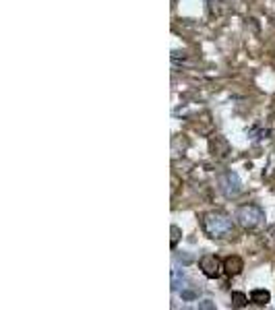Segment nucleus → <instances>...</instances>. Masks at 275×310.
<instances>
[{
    "instance_id": "9",
    "label": "nucleus",
    "mask_w": 275,
    "mask_h": 310,
    "mask_svg": "<svg viewBox=\"0 0 275 310\" xmlns=\"http://www.w3.org/2000/svg\"><path fill=\"white\" fill-rule=\"evenodd\" d=\"M172 232H174V234H178V228H172ZM176 240H178V236H174V238H172V246H176Z\"/></svg>"
},
{
    "instance_id": "1",
    "label": "nucleus",
    "mask_w": 275,
    "mask_h": 310,
    "mask_svg": "<svg viewBox=\"0 0 275 310\" xmlns=\"http://www.w3.org/2000/svg\"><path fill=\"white\" fill-rule=\"evenodd\" d=\"M203 228L211 238H228L234 232V223L228 215L213 211V213H207L203 217Z\"/></svg>"
},
{
    "instance_id": "5",
    "label": "nucleus",
    "mask_w": 275,
    "mask_h": 310,
    "mask_svg": "<svg viewBox=\"0 0 275 310\" xmlns=\"http://www.w3.org/2000/svg\"><path fill=\"white\" fill-rule=\"evenodd\" d=\"M242 269H244V261L240 257H236V255H232V257H228L224 261V271L228 275H238Z\"/></svg>"
},
{
    "instance_id": "8",
    "label": "nucleus",
    "mask_w": 275,
    "mask_h": 310,
    "mask_svg": "<svg viewBox=\"0 0 275 310\" xmlns=\"http://www.w3.org/2000/svg\"><path fill=\"white\" fill-rule=\"evenodd\" d=\"M199 308H215V306H213V304H211L209 300H203V302L199 304Z\"/></svg>"
},
{
    "instance_id": "7",
    "label": "nucleus",
    "mask_w": 275,
    "mask_h": 310,
    "mask_svg": "<svg viewBox=\"0 0 275 310\" xmlns=\"http://www.w3.org/2000/svg\"><path fill=\"white\" fill-rule=\"evenodd\" d=\"M232 300H234V306H244L246 302H249V298L240 292H232Z\"/></svg>"
},
{
    "instance_id": "3",
    "label": "nucleus",
    "mask_w": 275,
    "mask_h": 310,
    "mask_svg": "<svg viewBox=\"0 0 275 310\" xmlns=\"http://www.w3.org/2000/svg\"><path fill=\"white\" fill-rule=\"evenodd\" d=\"M199 267H201L203 275L209 277V279L219 277V275H222V271H224V265L219 263V259H217L215 255H205V257H201Z\"/></svg>"
},
{
    "instance_id": "6",
    "label": "nucleus",
    "mask_w": 275,
    "mask_h": 310,
    "mask_svg": "<svg viewBox=\"0 0 275 310\" xmlns=\"http://www.w3.org/2000/svg\"><path fill=\"white\" fill-rule=\"evenodd\" d=\"M271 300V294L267 290H253L251 292V302L259 304V306H265Z\"/></svg>"
},
{
    "instance_id": "2",
    "label": "nucleus",
    "mask_w": 275,
    "mask_h": 310,
    "mask_svg": "<svg viewBox=\"0 0 275 310\" xmlns=\"http://www.w3.org/2000/svg\"><path fill=\"white\" fill-rule=\"evenodd\" d=\"M236 219H238V223L242 225L244 230H255V228H259V225L263 223L265 213H263V209H261L259 205H244V207L238 209Z\"/></svg>"
},
{
    "instance_id": "4",
    "label": "nucleus",
    "mask_w": 275,
    "mask_h": 310,
    "mask_svg": "<svg viewBox=\"0 0 275 310\" xmlns=\"http://www.w3.org/2000/svg\"><path fill=\"white\" fill-rule=\"evenodd\" d=\"M219 190H222L228 199L230 196H236L240 192V178L234 172H226L222 178H219Z\"/></svg>"
}]
</instances>
